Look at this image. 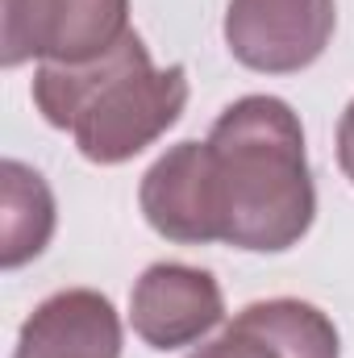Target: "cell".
<instances>
[{
    "label": "cell",
    "mask_w": 354,
    "mask_h": 358,
    "mask_svg": "<svg viewBox=\"0 0 354 358\" xmlns=\"http://www.w3.org/2000/svg\"><path fill=\"white\" fill-rule=\"evenodd\" d=\"M208 171L221 242L255 255L292 250L313 217L304 125L279 96H242L208 129Z\"/></svg>",
    "instance_id": "1"
},
{
    "label": "cell",
    "mask_w": 354,
    "mask_h": 358,
    "mask_svg": "<svg viewBox=\"0 0 354 358\" xmlns=\"http://www.w3.org/2000/svg\"><path fill=\"white\" fill-rule=\"evenodd\" d=\"M38 113L76 138V150L117 167L155 146L187 104V71L155 67L146 42L129 29L113 50L88 63H42L34 71Z\"/></svg>",
    "instance_id": "2"
},
{
    "label": "cell",
    "mask_w": 354,
    "mask_h": 358,
    "mask_svg": "<svg viewBox=\"0 0 354 358\" xmlns=\"http://www.w3.org/2000/svg\"><path fill=\"white\" fill-rule=\"evenodd\" d=\"M129 34V0H4L0 63H88Z\"/></svg>",
    "instance_id": "3"
},
{
    "label": "cell",
    "mask_w": 354,
    "mask_h": 358,
    "mask_svg": "<svg viewBox=\"0 0 354 358\" xmlns=\"http://www.w3.org/2000/svg\"><path fill=\"white\" fill-rule=\"evenodd\" d=\"M334 25V0H229L225 46L250 71L292 76L325 55Z\"/></svg>",
    "instance_id": "4"
},
{
    "label": "cell",
    "mask_w": 354,
    "mask_h": 358,
    "mask_svg": "<svg viewBox=\"0 0 354 358\" xmlns=\"http://www.w3.org/2000/svg\"><path fill=\"white\" fill-rule=\"evenodd\" d=\"M225 317L221 283L187 263H155L129 292V325L150 350H183Z\"/></svg>",
    "instance_id": "5"
},
{
    "label": "cell",
    "mask_w": 354,
    "mask_h": 358,
    "mask_svg": "<svg viewBox=\"0 0 354 358\" xmlns=\"http://www.w3.org/2000/svg\"><path fill=\"white\" fill-rule=\"evenodd\" d=\"M138 204H142V217L150 221V229L167 242H183V246L221 242L208 146L204 142H179L167 155H159L155 167L142 176Z\"/></svg>",
    "instance_id": "6"
},
{
    "label": "cell",
    "mask_w": 354,
    "mask_h": 358,
    "mask_svg": "<svg viewBox=\"0 0 354 358\" xmlns=\"http://www.w3.org/2000/svg\"><path fill=\"white\" fill-rule=\"evenodd\" d=\"M187 358H342L334 321L309 300H259L246 304L221 338Z\"/></svg>",
    "instance_id": "7"
},
{
    "label": "cell",
    "mask_w": 354,
    "mask_h": 358,
    "mask_svg": "<svg viewBox=\"0 0 354 358\" xmlns=\"http://www.w3.org/2000/svg\"><path fill=\"white\" fill-rule=\"evenodd\" d=\"M13 358H121V317L92 287L55 292L25 317Z\"/></svg>",
    "instance_id": "8"
},
{
    "label": "cell",
    "mask_w": 354,
    "mask_h": 358,
    "mask_svg": "<svg viewBox=\"0 0 354 358\" xmlns=\"http://www.w3.org/2000/svg\"><path fill=\"white\" fill-rule=\"evenodd\" d=\"M0 267L17 271L38 259L55 234V196L34 167L4 159L0 163Z\"/></svg>",
    "instance_id": "9"
},
{
    "label": "cell",
    "mask_w": 354,
    "mask_h": 358,
    "mask_svg": "<svg viewBox=\"0 0 354 358\" xmlns=\"http://www.w3.org/2000/svg\"><path fill=\"white\" fill-rule=\"evenodd\" d=\"M338 167L354 183V100L346 104V113L338 121Z\"/></svg>",
    "instance_id": "10"
}]
</instances>
